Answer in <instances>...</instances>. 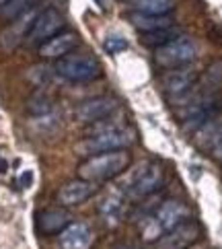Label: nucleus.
<instances>
[{
	"mask_svg": "<svg viewBox=\"0 0 222 249\" xmlns=\"http://www.w3.org/2000/svg\"><path fill=\"white\" fill-rule=\"evenodd\" d=\"M103 50L107 52V54H120V52L128 50V41L123 37H118V35H111L103 41Z\"/></svg>",
	"mask_w": 222,
	"mask_h": 249,
	"instance_id": "obj_23",
	"label": "nucleus"
},
{
	"mask_svg": "<svg viewBox=\"0 0 222 249\" xmlns=\"http://www.w3.org/2000/svg\"><path fill=\"white\" fill-rule=\"evenodd\" d=\"M37 4H39V0H6L0 6V21L11 23L15 19H19V17H23L25 13L33 11Z\"/></svg>",
	"mask_w": 222,
	"mask_h": 249,
	"instance_id": "obj_17",
	"label": "nucleus"
},
{
	"mask_svg": "<svg viewBox=\"0 0 222 249\" xmlns=\"http://www.w3.org/2000/svg\"><path fill=\"white\" fill-rule=\"evenodd\" d=\"M120 103L113 97H93V99L83 101L78 107L74 109V118L81 124H97L101 120H107L118 111Z\"/></svg>",
	"mask_w": 222,
	"mask_h": 249,
	"instance_id": "obj_9",
	"label": "nucleus"
},
{
	"mask_svg": "<svg viewBox=\"0 0 222 249\" xmlns=\"http://www.w3.org/2000/svg\"><path fill=\"white\" fill-rule=\"evenodd\" d=\"M202 87L208 89L210 93H216L218 89L222 87V60L214 62V64H210L208 72H206V83H204Z\"/></svg>",
	"mask_w": 222,
	"mask_h": 249,
	"instance_id": "obj_22",
	"label": "nucleus"
},
{
	"mask_svg": "<svg viewBox=\"0 0 222 249\" xmlns=\"http://www.w3.org/2000/svg\"><path fill=\"white\" fill-rule=\"evenodd\" d=\"M212 157H214L216 161H222V128L214 134V138H212Z\"/></svg>",
	"mask_w": 222,
	"mask_h": 249,
	"instance_id": "obj_24",
	"label": "nucleus"
},
{
	"mask_svg": "<svg viewBox=\"0 0 222 249\" xmlns=\"http://www.w3.org/2000/svg\"><path fill=\"white\" fill-rule=\"evenodd\" d=\"M130 23L140 33H153L161 31L167 27H173V17L171 15H142V13H130Z\"/></svg>",
	"mask_w": 222,
	"mask_h": 249,
	"instance_id": "obj_16",
	"label": "nucleus"
},
{
	"mask_svg": "<svg viewBox=\"0 0 222 249\" xmlns=\"http://www.w3.org/2000/svg\"><path fill=\"white\" fill-rule=\"evenodd\" d=\"M130 2H132V0H130Z\"/></svg>",
	"mask_w": 222,
	"mask_h": 249,
	"instance_id": "obj_28",
	"label": "nucleus"
},
{
	"mask_svg": "<svg viewBox=\"0 0 222 249\" xmlns=\"http://www.w3.org/2000/svg\"><path fill=\"white\" fill-rule=\"evenodd\" d=\"M95 192H97V183L85 181L78 177V179H72V181L62 185L56 194V200H58L60 206L70 208V206H78V204L86 202L88 198H93Z\"/></svg>",
	"mask_w": 222,
	"mask_h": 249,
	"instance_id": "obj_12",
	"label": "nucleus"
},
{
	"mask_svg": "<svg viewBox=\"0 0 222 249\" xmlns=\"http://www.w3.org/2000/svg\"><path fill=\"white\" fill-rule=\"evenodd\" d=\"M107 120L93 124L88 136L83 138L76 144L78 155L95 157V155H101V153H111V150H121V148H128L132 142L136 140L134 130L126 128V124L115 122V120L107 122Z\"/></svg>",
	"mask_w": 222,
	"mask_h": 249,
	"instance_id": "obj_1",
	"label": "nucleus"
},
{
	"mask_svg": "<svg viewBox=\"0 0 222 249\" xmlns=\"http://www.w3.org/2000/svg\"><path fill=\"white\" fill-rule=\"evenodd\" d=\"M132 8L142 15H171L175 0H132Z\"/></svg>",
	"mask_w": 222,
	"mask_h": 249,
	"instance_id": "obj_18",
	"label": "nucleus"
},
{
	"mask_svg": "<svg viewBox=\"0 0 222 249\" xmlns=\"http://www.w3.org/2000/svg\"><path fill=\"white\" fill-rule=\"evenodd\" d=\"M200 225L193 220H185L179 227H175L156 241L154 249H189L200 239Z\"/></svg>",
	"mask_w": 222,
	"mask_h": 249,
	"instance_id": "obj_10",
	"label": "nucleus"
},
{
	"mask_svg": "<svg viewBox=\"0 0 222 249\" xmlns=\"http://www.w3.org/2000/svg\"><path fill=\"white\" fill-rule=\"evenodd\" d=\"M93 239V231L86 222H70L58 235L60 249H91Z\"/></svg>",
	"mask_w": 222,
	"mask_h": 249,
	"instance_id": "obj_13",
	"label": "nucleus"
},
{
	"mask_svg": "<svg viewBox=\"0 0 222 249\" xmlns=\"http://www.w3.org/2000/svg\"><path fill=\"white\" fill-rule=\"evenodd\" d=\"M198 83V72L189 66L165 70L161 76V89L169 99H181L183 95H188Z\"/></svg>",
	"mask_w": 222,
	"mask_h": 249,
	"instance_id": "obj_8",
	"label": "nucleus"
},
{
	"mask_svg": "<svg viewBox=\"0 0 222 249\" xmlns=\"http://www.w3.org/2000/svg\"><path fill=\"white\" fill-rule=\"evenodd\" d=\"M181 35V31L177 27H167V29H161V31H153V33H142L140 41L144 43L148 48H161L165 43L177 39Z\"/></svg>",
	"mask_w": 222,
	"mask_h": 249,
	"instance_id": "obj_19",
	"label": "nucleus"
},
{
	"mask_svg": "<svg viewBox=\"0 0 222 249\" xmlns=\"http://www.w3.org/2000/svg\"><path fill=\"white\" fill-rule=\"evenodd\" d=\"M163 181H165V173L161 165L142 163L128 173L126 181L121 183V190L130 200H142L156 194L163 188Z\"/></svg>",
	"mask_w": 222,
	"mask_h": 249,
	"instance_id": "obj_3",
	"label": "nucleus"
},
{
	"mask_svg": "<svg viewBox=\"0 0 222 249\" xmlns=\"http://www.w3.org/2000/svg\"><path fill=\"white\" fill-rule=\"evenodd\" d=\"M39 13L41 11L35 6L33 11L25 13L23 17H19V19L8 23L6 27L0 31V50L2 52H15L21 43L27 41V35H29V31H31L33 23H35V19H37Z\"/></svg>",
	"mask_w": 222,
	"mask_h": 249,
	"instance_id": "obj_7",
	"label": "nucleus"
},
{
	"mask_svg": "<svg viewBox=\"0 0 222 249\" xmlns=\"http://www.w3.org/2000/svg\"><path fill=\"white\" fill-rule=\"evenodd\" d=\"M64 25H66L64 15H62L58 8H43L37 15V19H35L25 43H27L29 48H39L48 39L54 37V35L64 31Z\"/></svg>",
	"mask_w": 222,
	"mask_h": 249,
	"instance_id": "obj_6",
	"label": "nucleus"
},
{
	"mask_svg": "<svg viewBox=\"0 0 222 249\" xmlns=\"http://www.w3.org/2000/svg\"><path fill=\"white\" fill-rule=\"evenodd\" d=\"M56 72L70 83H91L103 74V70L95 56L70 52L68 56L56 62Z\"/></svg>",
	"mask_w": 222,
	"mask_h": 249,
	"instance_id": "obj_4",
	"label": "nucleus"
},
{
	"mask_svg": "<svg viewBox=\"0 0 222 249\" xmlns=\"http://www.w3.org/2000/svg\"><path fill=\"white\" fill-rule=\"evenodd\" d=\"M31 179H33V175H31L29 171H25V173L21 175V179H19V183L23 185V188H29V185H31Z\"/></svg>",
	"mask_w": 222,
	"mask_h": 249,
	"instance_id": "obj_25",
	"label": "nucleus"
},
{
	"mask_svg": "<svg viewBox=\"0 0 222 249\" xmlns=\"http://www.w3.org/2000/svg\"><path fill=\"white\" fill-rule=\"evenodd\" d=\"M189 208H188V204H183L181 200H165L161 206H156L154 210V222H156V227L161 229V233L165 235L167 231H171L175 227H179L181 222L185 220H189Z\"/></svg>",
	"mask_w": 222,
	"mask_h": 249,
	"instance_id": "obj_11",
	"label": "nucleus"
},
{
	"mask_svg": "<svg viewBox=\"0 0 222 249\" xmlns=\"http://www.w3.org/2000/svg\"><path fill=\"white\" fill-rule=\"evenodd\" d=\"M27 109H29L31 115H35V118H43V115H50L51 111H54V103H51V99L46 93L39 91L29 99Z\"/></svg>",
	"mask_w": 222,
	"mask_h": 249,
	"instance_id": "obj_20",
	"label": "nucleus"
},
{
	"mask_svg": "<svg viewBox=\"0 0 222 249\" xmlns=\"http://www.w3.org/2000/svg\"><path fill=\"white\" fill-rule=\"evenodd\" d=\"M195 43L191 37H185V35H179L177 39L165 43V46L156 48L154 52V62L158 68L163 70H173V68H181L188 66L189 62H193L195 58Z\"/></svg>",
	"mask_w": 222,
	"mask_h": 249,
	"instance_id": "obj_5",
	"label": "nucleus"
},
{
	"mask_svg": "<svg viewBox=\"0 0 222 249\" xmlns=\"http://www.w3.org/2000/svg\"><path fill=\"white\" fill-rule=\"evenodd\" d=\"M76 46H78V35L74 31H60L51 39H48L43 46H39L37 52H39L41 58L60 60V58L68 56Z\"/></svg>",
	"mask_w": 222,
	"mask_h": 249,
	"instance_id": "obj_14",
	"label": "nucleus"
},
{
	"mask_svg": "<svg viewBox=\"0 0 222 249\" xmlns=\"http://www.w3.org/2000/svg\"><path fill=\"white\" fill-rule=\"evenodd\" d=\"M70 225V214L64 208H48L39 212L37 229L43 235H58Z\"/></svg>",
	"mask_w": 222,
	"mask_h": 249,
	"instance_id": "obj_15",
	"label": "nucleus"
},
{
	"mask_svg": "<svg viewBox=\"0 0 222 249\" xmlns=\"http://www.w3.org/2000/svg\"><path fill=\"white\" fill-rule=\"evenodd\" d=\"M4 2H6V0H0V6H2V4H4Z\"/></svg>",
	"mask_w": 222,
	"mask_h": 249,
	"instance_id": "obj_27",
	"label": "nucleus"
},
{
	"mask_svg": "<svg viewBox=\"0 0 222 249\" xmlns=\"http://www.w3.org/2000/svg\"><path fill=\"white\" fill-rule=\"evenodd\" d=\"M99 212L103 214L105 220L109 222H118L120 216H121V200L118 196H107V198H103L101 204H99Z\"/></svg>",
	"mask_w": 222,
	"mask_h": 249,
	"instance_id": "obj_21",
	"label": "nucleus"
},
{
	"mask_svg": "<svg viewBox=\"0 0 222 249\" xmlns=\"http://www.w3.org/2000/svg\"><path fill=\"white\" fill-rule=\"evenodd\" d=\"M132 165V153L128 148L111 150V153H101L95 157H88L86 161L78 165V177L91 183L109 181L113 177L128 171Z\"/></svg>",
	"mask_w": 222,
	"mask_h": 249,
	"instance_id": "obj_2",
	"label": "nucleus"
},
{
	"mask_svg": "<svg viewBox=\"0 0 222 249\" xmlns=\"http://www.w3.org/2000/svg\"><path fill=\"white\" fill-rule=\"evenodd\" d=\"M189 249H204V247H195V245H193V247H189Z\"/></svg>",
	"mask_w": 222,
	"mask_h": 249,
	"instance_id": "obj_26",
	"label": "nucleus"
}]
</instances>
